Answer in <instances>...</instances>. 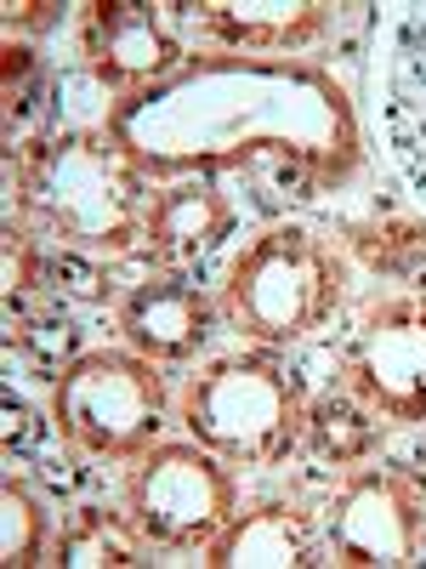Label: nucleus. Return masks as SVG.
Returning a JSON list of instances; mask_svg holds the SVG:
<instances>
[{"instance_id":"0eeeda50","label":"nucleus","mask_w":426,"mask_h":569,"mask_svg":"<svg viewBox=\"0 0 426 569\" xmlns=\"http://www.w3.org/2000/svg\"><path fill=\"white\" fill-rule=\"evenodd\" d=\"M324 552L353 569H404L426 552V496L398 467H353L324 507Z\"/></svg>"},{"instance_id":"f3484780","label":"nucleus","mask_w":426,"mask_h":569,"mask_svg":"<svg viewBox=\"0 0 426 569\" xmlns=\"http://www.w3.org/2000/svg\"><path fill=\"white\" fill-rule=\"evenodd\" d=\"M0 501H7V541H0L7 563H12V569H29V563H40V507H34V496H29L18 479H7Z\"/></svg>"},{"instance_id":"f257e3e1","label":"nucleus","mask_w":426,"mask_h":569,"mask_svg":"<svg viewBox=\"0 0 426 569\" xmlns=\"http://www.w3.org/2000/svg\"><path fill=\"white\" fill-rule=\"evenodd\" d=\"M187 126H200V137L171 149L160 171L176 166L194 177V166H240L251 182L291 200H307V188L342 171L353 154V120L342 86L291 63L222 58L176 86H160L131 114L125 149H149V142L176 137Z\"/></svg>"},{"instance_id":"9d476101","label":"nucleus","mask_w":426,"mask_h":569,"mask_svg":"<svg viewBox=\"0 0 426 569\" xmlns=\"http://www.w3.org/2000/svg\"><path fill=\"white\" fill-rule=\"evenodd\" d=\"M211 313H216L211 297L200 291L194 279H182V273H149L114 302L125 348L142 353V359H154V365L194 353L211 337Z\"/></svg>"},{"instance_id":"dca6fc26","label":"nucleus","mask_w":426,"mask_h":569,"mask_svg":"<svg viewBox=\"0 0 426 569\" xmlns=\"http://www.w3.org/2000/svg\"><path fill=\"white\" fill-rule=\"evenodd\" d=\"M302 433L313 439V450H318L324 461H336V467L358 461V456L375 445L369 410H358V405H318V410L307 416V427H302Z\"/></svg>"},{"instance_id":"423d86ee","label":"nucleus","mask_w":426,"mask_h":569,"mask_svg":"<svg viewBox=\"0 0 426 569\" xmlns=\"http://www.w3.org/2000/svg\"><path fill=\"white\" fill-rule=\"evenodd\" d=\"M125 518L165 552H205L233 525V479L205 445H149L125 479Z\"/></svg>"},{"instance_id":"39448f33","label":"nucleus","mask_w":426,"mask_h":569,"mask_svg":"<svg viewBox=\"0 0 426 569\" xmlns=\"http://www.w3.org/2000/svg\"><path fill=\"white\" fill-rule=\"evenodd\" d=\"M160 410H165V382H160L154 359L114 353V348L80 353L58 376V393H52L63 445L91 461L142 456L160 433Z\"/></svg>"},{"instance_id":"f03ea898","label":"nucleus","mask_w":426,"mask_h":569,"mask_svg":"<svg viewBox=\"0 0 426 569\" xmlns=\"http://www.w3.org/2000/svg\"><path fill=\"white\" fill-rule=\"evenodd\" d=\"M12 194L23 217L63 246L85 251H136L149 246V217H154V188L142 166L125 154L114 137H40L12 166Z\"/></svg>"},{"instance_id":"7ed1b4c3","label":"nucleus","mask_w":426,"mask_h":569,"mask_svg":"<svg viewBox=\"0 0 426 569\" xmlns=\"http://www.w3.org/2000/svg\"><path fill=\"white\" fill-rule=\"evenodd\" d=\"M336 302L342 262L313 228H267L222 284V319L251 342H302L336 319Z\"/></svg>"},{"instance_id":"6e6552de","label":"nucleus","mask_w":426,"mask_h":569,"mask_svg":"<svg viewBox=\"0 0 426 569\" xmlns=\"http://www.w3.org/2000/svg\"><path fill=\"white\" fill-rule=\"evenodd\" d=\"M347 399L369 410V421L420 427L426 421V308L393 302L375 308L342 353Z\"/></svg>"},{"instance_id":"4468645a","label":"nucleus","mask_w":426,"mask_h":569,"mask_svg":"<svg viewBox=\"0 0 426 569\" xmlns=\"http://www.w3.org/2000/svg\"><path fill=\"white\" fill-rule=\"evenodd\" d=\"M200 18L227 46H245V52H291V46L318 34L324 7H200Z\"/></svg>"},{"instance_id":"2eb2a0df","label":"nucleus","mask_w":426,"mask_h":569,"mask_svg":"<svg viewBox=\"0 0 426 569\" xmlns=\"http://www.w3.org/2000/svg\"><path fill=\"white\" fill-rule=\"evenodd\" d=\"M142 536L125 512H103V507H85L74 525H63L58 536V563H136Z\"/></svg>"},{"instance_id":"ddd939ff","label":"nucleus","mask_w":426,"mask_h":569,"mask_svg":"<svg viewBox=\"0 0 426 569\" xmlns=\"http://www.w3.org/2000/svg\"><path fill=\"white\" fill-rule=\"evenodd\" d=\"M387 120H393V142L404 154V171L415 177V188L426 194V7H415L398 23L393 40V69H387Z\"/></svg>"},{"instance_id":"9b49d317","label":"nucleus","mask_w":426,"mask_h":569,"mask_svg":"<svg viewBox=\"0 0 426 569\" xmlns=\"http://www.w3.org/2000/svg\"><path fill=\"white\" fill-rule=\"evenodd\" d=\"M324 552V525L296 507V501H267L205 547L211 569H284V563H318Z\"/></svg>"},{"instance_id":"20e7f679","label":"nucleus","mask_w":426,"mask_h":569,"mask_svg":"<svg viewBox=\"0 0 426 569\" xmlns=\"http://www.w3.org/2000/svg\"><path fill=\"white\" fill-rule=\"evenodd\" d=\"M182 427L222 461L273 467L291 456L307 416L273 359H216L182 388Z\"/></svg>"},{"instance_id":"1a4fd4ad","label":"nucleus","mask_w":426,"mask_h":569,"mask_svg":"<svg viewBox=\"0 0 426 569\" xmlns=\"http://www.w3.org/2000/svg\"><path fill=\"white\" fill-rule=\"evenodd\" d=\"M80 52L103 86L136 91L154 86L182 63V46L171 34L165 7H142V0H114V7H91L80 29Z\"/></svg>"},{"instance_id":"f8f14e48","label":"nucleus","mask_w":426,"mask_h":569,"mask_svg":"<svg viewBox=\"0 0 426 569\" xmlns=\"http://www.w3.org/2000/svg\"><path fill=\"white\" fill-rule=\"evenodd\" d=\"M233 228V200L211 177H182L154 194V217H149V251L165 268H187L205 251H216Z\"/></svg>"}]
</instances>
